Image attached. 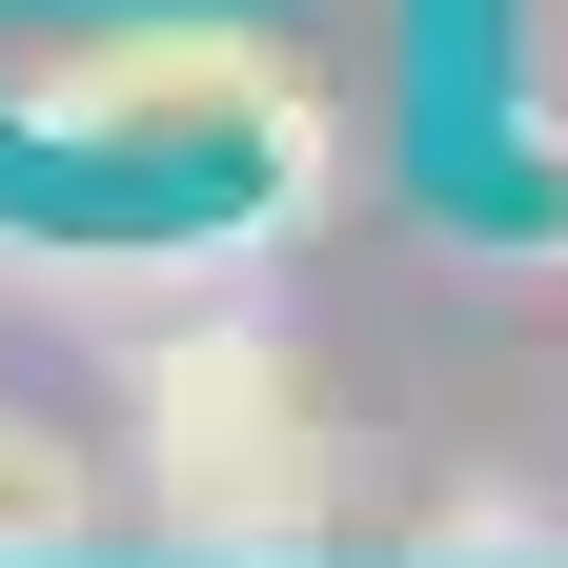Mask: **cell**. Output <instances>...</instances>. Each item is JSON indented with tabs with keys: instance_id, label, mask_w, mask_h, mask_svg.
Masks as SVG:
<instances>
[{
	"instance_id": "6da1fadb",
	"label": "cell",
	"mask_w": 568,
	"mask_h": 568,
	"mask_svg": "<svg viewBox=\"0 0 568 568\" xmlns=\"http://www.w3.org/2000/svg\"><path fill=\"white\" fill-rule=\"evenodd\" d=\"M122 406H142V528L183 568H305L345 528V467H325V386L264 305H203L163 345H122Z\"/></svg>"
},
{
	"instance_id": "7a4b0ae2",
	"label": "cell",
	"mask_w": 568,
	"mask_h": 568,
	"mask_svg": "<svg viewBox=\"0 0 568 568\" xmlns=\"http://www.w3.org/2000/svg\"><path fill=\"white\" fill-rule=\"evenodd\" d=\"M0 82H21L41 142H183V163H203V142H244L284 203L325 183V102H305V61L244 41V21H41Z\"/></svg>"
},
{
	"instance_id": "3957f363",
	"label": "cell",
	"mask_w": 568,
	"mask_h": 568,
	"mask_svg": "<svg viewBox=\"0 0 568 568\" xmlns=\"http://www.w3.org/2000/svg\"><path fill=\"white\" fill-rule=\"evenodd\" d=\"M82 548H102V467L41 406H0V568H82Z\"/></svg>"
},
{
	"instance_id": "277c9868",
	"label": "cell",
	"mask_w": 568,
	"mask_h": 568,
	"mask_svg": "<svg viewBox=\"0 0 568 568\" xmlns=\"http://www.w3.org/2000/svg\"><path fill=\"white\" fill-rule=\"evenodd\" d=\"M426 548H447V568H568V508H548V487H447Z\"/></svg>"
},
{
	"instance_id": "5b68a950",
	"label": "cell",
	"mask_w": 568,
	"mask_h": 568,
	"mask_svg": "<svg viewBox=\"0 0 568 568\" xmlns=\"http://www.w3.org/2000/svg\"><path fill=\"white\" fill-rule=\"evenodd\" d=\"M528 102H548V163H568V0H528Z\"/></svg>"
}]
</instances>
